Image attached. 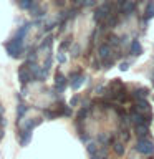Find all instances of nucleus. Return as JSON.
<instances>
[{
    "instance_id": "1",
    "label": "nucleus",
    "mask_w": 154,
    "mask_h": 159,
    "mask_svg": "<svg viewBox=\"0 0 154 159\" xmlns=\"http://www.w3.org/2000/svg\"><path fill=\"white\" fill-rule=\"evenodd\" d=\"M5 48H7V52L12 58L22 57L23 55V40L22 38H13L12 42L5 43Z\"/></svg>"
},
{
    "instance_id": "2",
    "label": "nucleus",
    "mask_w": 154,
    "mask_h": 159,
    "mask_svg": "<svg viewBox=\"0 0 154 159\" xmlns=\"http://www.w3.org/2000/svg\"><path fill=\"white\" fill-rule=\"evenodd\" d=\"M136 149H138V152L149 156V154H152L154 146H152L151 141H147L146 138H139V141H138V144H136Z\"/></svg>"
},
{
    "instance_id": "3",
    "label": "nucleus",
    "mask_w": 154,
    "mask_h": 159,
    "mask_svg": "<svg viewBox=\"0 0 154 159\" xmlns=\"http://www.w3.org/2000/svg\"><path fill=\"white\" fill-rule=\"evenodd\" d=\"M18 80H20V81H22L23 84L28 83L30 80H32V75H30V70L27 68V65L20 66V70H18Z\"/></svg>"
},
{
    "instance_id": "4",
    "label": "nucleus",
    "mask_w": 154,
    "mask_h": 159,
    "mask_svg": "<svg viewBox=\"0 0 154 159\" xmlns=\"http://www.w3.org/2000/svg\"><path fill=\"white\" fill-rule=\"evenodd\" d=\"M83 81H84V76L81 73H73L71 75V88L73 89H78L83 84Z\"/></svg>"
},
{
    "instance_id": "5",
    "label": "nucleus",
    "mask_w": 154,
    "mask_h": 159,
    "mask_svg": "<svg viewBox=\"0 0 154 159\" xmlns=\"http://www.w3.org/2000/svg\"><path fill=\"white\" fill-rule=\"evenodd\" d=\"M55 86H57L58 91H63L65 86H66V78L61 73H57V76H55Z\"/></svg>"
},
{
    "instance_id": "6",
    "label": "nucleus",
    "mask_w": 154,
    "mask_h": 159,
    "mask_svg": "<svg viewBox=\"0 0 154 159\" xmlns=\"http://www.w3.org/2000/svg\"><path fill=\"white\" fill-rule=\"evenodd\" d=\"M98 55H99V58H101V60L109 58V57H111V47H109V45H101L99 50H98Z\"/></svg>"
},
{
    "instance_id": "7",
    "label": "nucleus",
    "mask_w": 154,
    "mask_h": 159,
    "mask_svg": "<svg viewBox=\"0 0 154 159\" xmlns=\"http://www.w3.org/2000/svg\"><path fill=\"white\" fill-rule=\"evenodd\" d=\"M30 138H32V131H30V129H23V131L20 133V144H22V146H27Z\"/></svg>"
},
{
    "instance_id": "8",
    "label": "nucleus",
    "mask_w": 154,
    "mask_h": 159,
    "mask_svg": "<svg viewBox=\"0 0 154 159\" xmlns=\"http://www.w3.org/2000/svg\"><path fill=\"white\" fill-rule=\"evenodd\" d=\"M136 134L139 138H146V134H147V126L144 123L141 124H136Z\"/></svg>"
},
{
    "instance_id": "9",
    "label": "nucleus",
    "mask_w": 154,
    "mask_h": 159,
    "mask_svg": "<svg viewBox=\"0 0 154 159\" xmlns=\"http://www.w3.org/2000/svg\"><path fill=\"white\" fill-rule=\"evenodd\" d=\"M131 53H133V55H141V53H143L141 43H139L138 40H133V42H131Z\"/></svg>"
},
{
    "instance_id": "10",
    "label": "nucleus",
    "mask_w": 154,
    "mask_h": 159,
    "mask_svg": "<svg viewBox=\"0 0 154 159\" xmlns=\"http://www.w3.org/2000/svg\"><path fill=\"white\" fill-rule=\"evenodd\" d=\"M152 17H154V3L149 2L147 7H146V12H144V18H146V20H151Z\"/></svg>"
},
{
    "instance_id": "11",
    "label": "nucleus",
    "mask_w": 154,
    "mask_h": 159,
    "mask_svg": "<svg viewBox=\"0 0 154 159\" xmlns=\"http://www.w3.org/2000/svg\"><path fill=\"white\" fill-rule=\"evenodd\" d=\"M121 5H123L121 10H123V13H124V15H129V13H131L133 10H134V3H133V2H128V0H126V2L121 3Z\"/></svg>"
},
{
    "instance_id": "12",
    "label": "nucleus",
    "mask_w": 154,
    "mask_h": 159,
    "mask_svg": "<svg viewBox=\"0 0 154 159\" xmlns=\"http://www.w3.org/2000/svg\"><path fill=\"white\" fill-rule=\"evenodd\" d=\"M136 109H138V111H149V104H147V101H144V98L138 99Z\"/></svg>"
},
{
    "instance_id": "13",
    "label": "nucleus",
    "mask_w": 154,
    "mask_h": 159,
    "mask_svg": "<svg viewBox=\"0 0 154 159\" xmlns=\"http://www.w3.org/2000/svg\"><path fill=\"white\" fill-rule=\"evenodd\" d=\"M146 94H147V89L139 88V89H136V91L133 93V96L136 98V99H141V98H146Z\"/></svg>"
},
{
    "instance_id": "14",
    "label": "nucleus",
    "mask_w": 154,
    "mask_h": 159,
    "mask_svg": "<svg viewBox=\"0 0 154 159\" xmlns=\"http://www.w3.org/2000/svg\"><path fill=\"white\" fill-rule=\"evenodd\" d=\"M27 109H28V106H25L23 103H20V104H18V109H17V118H18V119H22V118H23V114L27 113Z\"/></svg>"
},
{
    "instance_id": "15",
    "label": "nucleus",
    "mask_w": 154,
    "mask_h": 159,
    "mask_svg": "<svg viewBox=\"0 0 154 159\" xmlns=\"http://www.w3.org/2000/svg\"><path fill=\"white\" fill-rule=\"evenodd\" d=\"M40 123H42V119H40V118H35L33 121H28V123H27V126H25V129H30V131H32V129H33L35 126H38Z\"/></svg>"
},
{
    "instance_id": "16",
    "label": "nucleus",
    "mask_w": 154,
    "mask_h": 159,
    "mask_svg": "<svg viewBox=\"0 0 154 159\" xmlns=\"http://www.w3.org/2000/svg\"><path fill=\"white\" fill-rule=\"evenodd\" d=\"M28 27H30L28 23L23 25V27L18 30V33H17V37H15V38H22V40H23V37H25V35H27V32H28Z\"/></svg>"
},
{
    "instance_id": "17",
    "label": "nucleus",
    "mask_w": 154,
    "mask_h": 159,
    "mask_svg": "<svg viewBox=\"0 0 154 159\" xmlns=\"http://www.w3.org/2000/svg\"><path fill=\"white\" fill-rule=\"evenodd\" d=\"M113 149H114V152H116V154H119V156L124 152V146H123L121 143H114L113 144Z\"/></svg>"
},
{
    "instance_id": "18",
    "label": "nucleus",
    "mask_w": 154,
    "mask_h": 159,
    "mask_svg": "<svg viewBox=\"0 0 154 159\" xmlns=\"http://www.w3.org/2000/svg\"><path fill=\"white\" fill-rule=\"evenodd\" d=\"M91 159H108L106 157V154H104V151L103 152H94V154H91Z\"/></svg>"
},
{
    "instance_id": "19",
    "label": "nucleus",
    "mask_w": 154,
    "mask_h": 159,
    "mask_svg": "<svg viewBox=\"0 0 154 159\" xmlns=\"http://www.w3.org/2000/svg\"><path fill=\"white\" fill-rule=\"evenodd\" d=\"M43 114H45V118H48V119H53V118H57V113L50 111V109H45V111H43Z\"/></svg>"
},
{
    "instance_id": "20",
    "label": "nucleus",
    "mask_w": 154,
    "mask_h": 159,
    "mask_svg": "<svg viewBox=\"0 0 154 159\" xmlns=\"http://www.w3.org/2000/svg\"><path fill=\"white\" fill-rule=\"evenodd\" d=\"M96 151H98V146H96L94 143H89V144H88V152H89V154H94Z\"/></svg>"
},
{
    "instance_id": "21",
    "label": "nucleus",
    "mask_w": 154,
    "mask_h": 159,
    "mask_svg": "<svg viewBox=\"0 0 154 159\" xmlns=\"http://www.w3.org/2000/svg\"><path fill=\"white\" fill-rule=\"evenodd\" d=\"M52 42H53V38H52V37H47V38H45V42L42 43V47H40V48H48L50 45H52Z\"/></svg>"
},
{
    "instance_id": "22",
    "label": "nucleus",
    "mask_w": 154,
    "mask_h": 159,
    "mask_svg": "<svg viewBox=\"0 0 154 159\" xmlns=\"http://www.w3.org/2000/svg\"><path fill=\"white\" fill-rule=\"evenodd\" d=\"M84 116H86V109H79V113H78V121H83Z\"/></svg>"
},
{
    "instance_id": "23",
    "label": "nucleus",
    "mask_w": 154,
    "mask_h": 159,
    "mask_svg": "<svg viewBox=\"0 0 154 159\" xmlns=\"http://www.w3.org/2000/svg\"><path fill=\"white\" fill-rule=\"evenodd\" d=\"M70 45H71V40H66V42H63L61 45H60V48H61V50H65V48H68Z\"/></svg>"
},
{
    "instance_id": "24",
    "label": "nucleus",
    "mask_w": 154,
    "mask_h": 159,
    "mask_svg": "<svg viewBox=\"0 0 154 159\" xmlns=\"http://www.w3.org/2000/svg\"><path fill=\"white\" fill-rule=\"evenodd\" d=\"M109 43H111V45H118V37L111 35V37H109Z\"/></svg>"
},
{
    "instance_id": "25",
    "label": "nucleus",
    "mask_w": 154,
    "mask_h": 159,
    "mask_svg": "<svg viewBox=\"0 0 154 159\" xmlns=\"http://www.w3.org/2000/svg\"><path fill=\"white\" fill-rule=\"evenodd\" d=\"M5 124H7V121H5V118H3V114L0 113V128H3Z\"/></svg>"
},
{
    "instance_id": "26",
    "label": "nucleus",
    "mask_w": 154,
    "mask_h": 159,
    "mask_svg": "<svg viewBox=\"0 0 154 159\" xmlns=\"http://www.w3.org/2000/svg\"><path fill=\"white\" fill-rule=\"evenodd\" d=\"M128 66H129V65H128L126 61H123L121 65H119V68H121V70H123V71H126V70H128Z\"/></svg>"
},
{
    "instance_id": "27",
    "label": "nucleus",
    "mask_w": 154,
    "mask_h": 159,
    "mask_svg": "<svg viewBox=\"0 0 154 159\" xmlns=\"http://www.w3.org/2000/svg\"><path fill=\"white\" fill-rule=\"evenodd\" d=\"M76 103H78V96H73V98H71V103H70V104H71V106H76Z\"/></svg>"
},
{
    "instance_id": "28",
    "label": "nucleus",
    "mask_w": 154,
    "mask_h": 159,
    "mask_svg": "<svg viewBox=\"0 0 154 159\" xmlns=\"http://www.w3.org/2000/svg\"><path fill=\"white\" fill-rule=\"evenodd\" d=\"M55 5H58V7H63V5H65V0H55Z\"/></svg>"
},
{
    "instance_id": "29",
    "label": "nucleus",
    "mask_w": 154,
    "mask_h": 159,
    "mask_svg": "<svg viewBox=\"0 0 154 159\" xmlns=\"http://www.w3.org/2000/svg\"><path fill=\"white\" fill-rule=\"evenodd\" d=\"M65 60H66V58H65V55L60 53V55H58V61H60V63H65Z\"/></svg>"
},
{
    "instance_id": "30",
    "label": "nucleus",
    "mask_w": 154,
    "mask_h": 159,
    "mask_svg": "<svg viewBox=\"0 0 154 159\" xmlns=\"http://www.w3.org/2000/svg\"><path fill=\"white\" fill-rule=\"evenodd\" d=\"M84 5H93L94 3V0H86V2H83Z\"/></svg>"
},
{
    "instance_id": "31",
    "label": "nucleus",
    "mask_w": 154,
    "mask_h": 159,
    "mask_svg": "<svg viewBox=\"0 0 154 159\" xmlns=\"http://www.w3.org/2000/svg\"><path fill=\"white\" fill-rule=\"evenodd\" d=\"M3 134H5V133H3V129H2V128H0V139H2V138H3Z\"/></svg>"
},
{
    "instance_id": "32",
    "label": "nucleus",
    "mask_w": 154,
    "mask_h": 159,
    "mask_svg": "<svg viewBox=\"0 0 154 159\" xmlns=\"http://www.w3.org/2000/svg\"><path fill=\"white\" fill-rule=\"evenodd\" d=\"M73 3H76V5L78 3H83V0H73Z\"/></svg>"
},
{
    "instance_id": "33",
    "label": "nucleus",
    "mask_w": 154,
    "mask_h": 159,
    "mask_svg": "<svg viewBox=\"0 0 154 159\" xmlns=\"http://www.w3.org/2000/svg\"><path fill=\"white\" fill-rule=\"evenodd\" d=\"M116 2H118V3H124L126 0H116Z\"/></svg>"
},
{
    "instance_id": "34",
    "label": "nucleus",
    "mask_w": 154,
    "mask_h": 159,
    "mask_svg": "<svg viewBox=\"0 0 154 159\" xmlns=\"http://www.w3.org/2000/svg\"><path fill=\"white\" fill-rule=\"evenodd\" d=\"M32 2H33V0H32Z\"/></svg>"
}]
</instances>
